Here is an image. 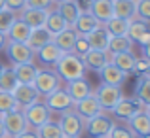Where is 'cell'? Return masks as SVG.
Wrapping results in <instances>:
<instances>
[{"label": "cell", "instance_id": "6da1fadb", "mask_svg": "<svg viewBox=\"0 0 150 138\" xmlns=\"http://www.w3.org/2000/svg\"><path fill=\"white\" fill-rule=\"evenodd\" d=\"M55 72L63 81H72V80L86 78V66L78 55L63 53L61 59L57 61V64H55Z\"/></svg>", "mask_w": 150, "mask_h": 138}, {"label": "cell", "instance_id": "7a4b0ae2", "mask_svg": "<svg viewBox=\"0 0 150 138\" xmlns=\"http://www.w3.org/2000/svg\"><path fill=\"white\" fill-rule=\"evenodd\" d=\"M34 89L38 91L40 97H48L50 93H53L55 89H59L63 85V80L57 76L55 70H40L38 68V74L33 81Z\"/></svg>", "mask_w": 150, "mask_h": 138}, {"label": "cell", "instance_id": "3957f363", "mask_svg": "<svg viewBox=\"0 0 150 138\" xmlns=\"http://www.w3.org/2000/svg\"><path fill=\"white\" fill-rule=\"evenodd\" d=\"M59 127H61L63 134L69 136V138H80L82 132H84V119H82L80 116H78L74 110H69V112L65 113H59Z\"/></svg>", "mask_w": 150, "mask_h": 138}, {"label": "cell", "instance_id": "277c9868", "mask_svg": "<svg viewBox=\"0 0 150 138\" xmlns=\"http://www.w3.org/2000/svg\"><path fill=\"white\" fill-rule=\"evenodd\" d=\"M21 112H23V116H25V121H27V127L29 129H38L40 125H44L46 121L51 119V112L42 100L23 108Z\"/></svg>", "mask_w": 150, "mask_h": 138}, {"label": "cell", "instance_id": "5b68a950", "mask_svg": "<svg viewBox=\"0 0 150 138\" xmlns=\"http://www.w3.org/2000/svg\"><path fill=\"white\" fill-rule=\"evenodd\" d=\"M112 127H114L112 117L101 112L99 116H95V117H91V119L86 121L84 131H88V134L91 138H108Z\"/></svg>", "mask_w": 150, "mask_h": 138}, {"label": "cell", "instance_id": "8992f818", "mask_svg": "<svg viewBox=\"0 0 150 138\" xmlns=\"http://www.w3.org/2000/svg\"><path fill=\"white\" fill-rule=\"evenodd\" d=\"M44 98H46L44 104L48 106V110L51 113H65V112H69V110L74 108L72 98L69 97V93H67L63 87L55 89L53 93H50L48 97H44Z\"/></svg>", "mask_w": 150, "mask_h": 138}, {"label": "cell", "instance_id": "52a82bcc", "mask_svg": "<svg viewBox=\"0 0 150 138\" xmlns=\"http://www.w3.org/2000/svg\"><path fill=\"white\" fill-rule=\"evenodd\" d=\"M6 55L13 64H25V62H34V51L30 49L25 42H10L6 44Z\"/></svg>", "mask_w": 150, "mask_h": 138}, {"label": "cell", "instance_id": "ba28073f", "mask_svg": "<svg viewBox=\"0 0 150 138\" xmlns=\"http://www.w3.org/2000/svg\"><path fill=\"white\" fill-rule=\"evenodd\" d=\"M95 97L99 100L101 108L106 110V112H112L114 106L120 102V98L124 97L122 95V89L120 87H114V85H106V83H101L95 91Z\"/></svg>", "mask_w": 150, "mask_h": 138}, {"label": "cell", "instance_id": "9c48e42d", "mask_svg": "<svg viewBox=\"0 0 150 138\" xmlns=\"http://www.w3.org/2000/svg\"><path fill=\"white\" fill-rule=\"evenodd\" d=\"M144 110H146V106H144L141 100H137V98H124V97H122V98H120V102L114 106L112 116H114V117H118V119L127 121V119H131L135 113L144 112Z\"/></svg>", "mask_w": 150, "mask_h": 138}, {"label": "cell", "instance_id": "30bf717a", "mask_svg": "<svg viewBox=\"0 0 150 138\" xmlns=\"http://www.w3.org/2000/svg\"><path fill=\"white\" fill-rule=\"evenodd\" d=\"M74 112L78 113V116L84 119V123L88 119H91V117H95V116H99V113L103 112V108H101V104H99V100H97V97H95V93H89L86 98H82V100H78L76 104H74Z\"/></svg>", "mask_w": 150, "mask_h": 138}, {"label": "cell", "instance_id": "8fae6325", "mask_svg": "<svg viewBox=\"0 0 150 138\" xmlns=\"http://www.w3.org/2000/svg\"><path fill=\"white\" fill-rule=\"evenodd\" d=\"M0 119H2V123H4V127H6L10 138L17 136L19 132H23V131L29 129V127H27V121H25V116H23L21 110H13V112L2 113Z\"/></svg>", "mask_w": 150, "mask_h": 138}, {"label": "cell", "instance_id": "7c38bea8", "mask_svg": "<svg viewBox=\"0 0 150 138\" xmlns=\"http://www.w3.org/2000/svg\"><path fill=\"white\" fill-rule=\"evenodd\" d=\"M11 95H13L15 102H17L19 108H27V106L34 104V102L40 100V95H38V91L34 89V85H25V83H17L15 85V89L11 91Z\"/></svg>", "mask_w": 150, "mask_h": 138}, {"label": "cell", "instance_id": "4fadbf2b", "mask_svg": "<svg viewBox=\"0 0 150 138\" xmlns=\"http://www.w3.org/2000/svg\"><path fill=\"white\" fill-rule=\"evenodd\" d=\"M99 76H101V83L120 87V85L125 83V80H127L129 74H125L124 70H120L118 66H114L112 62H106V64L99 70Z\"/></svg>", "mask_w": 150, "mask_h": 138}, {"label": "cell", "instance_id": "5bb4252c", "mask_svg": "<svg viewBox=\"0 0 150 138\" xmlns=\"http://www.w3.org/2000/svg\"><path fill=\"white\" fill-rule=\"evenodd\" d=\"M89 13L103 25V23H106L108 19L114 17V2L112 0H93Z\"/></svg>", "mask_w": 150, "mask_h": 138}, {"label": "cell", "instance_id": "9a60e30c", "mask_svg": "<svg viewBox=\"0 0 150 138\" xmlns=\"http://www.w3.org/2000/svg\"><path fill=\"white\" fill-rule=\"evenodd\" d=\"M65 91L69 93V97L72 98V102L76 104L78 100H82V98H86L91 91V85H89V81L86 80V78H80V80H72V81H67V87Z\"/></svg>", "mask_w": 150, "mask_h": 138}, {"label": "cell", "instance_id": "2e32d148", "mask_svg": "<svg viewBox=\"0 0 150 138\" xmlns=\"http://www.w3.org/2000/svg\"><path fill=\"white\" fill-rule=\"evenodd\" d=\"M61 55H63L61 49H59L53 42H50V44H46L44 47H40V49L34 53V59H38L40 64H44V66H55L57 61L61 59Z\"/></svg>", "mask_w": 150, "mask_h": 138}, {"label": "cell", "instance_id": "e0dca14e", "mask_svg": "<svg viewBox=\"0 0 150 138\" xmlns=\"http://www.w3.org/2000/svg\"><path fill=\"white\" fill-rule=\"evenodd\" d=\"M99 25H101V23L97 21L89 11H82V13L78 15V19L74 21L72 30L78 34V36H88V34L91 32V30H95Z\"/></svg>", "mask_w": 150, "mask_h": 138}, {"label": "cell", "instance_id": "ac0fdd59", "mask_svg": "<svg viewBox=\"0 0 150 138\" xmlns=\"http://www.w3.org/2000/svg\"><path fill=\"white\" fill-rule=\"evenodd\" d=\"M84 66L86 70H95V72H99L103 66L106 64V62H110V53L108 51H97V49H89L88 53L84 55Z\"/></svg>", "mask_w": 150, "mask_h": 138}, {"label": "cell", "instance_id": "d6986e66", "mask_svg": "<svg viewBox=\"0 0 150 138\" xmlns=\"http://www.w3.org/2000/svg\"><path fill=\"white\" fill-rule=\"evenodd\" d=\"M15 74V80L17 83H25V85H33L34 78L38 74V66L34 62H25V64H13L11 66Z\"/></svg>", "mask_w": 150, "mask_h": 138}, {"label": "cell", "instance_id": "ffe728a7", "mask_svg": "<svg viewBox=\"0 0 150 138\" xmlns=\"http://www.w3.org/2000/svg\"><path fill=\"white\" fill-rule=\"evenodd\" d=\"M51 40H53V36H51L44 27H36V29H30V34H29V38H27L25 44L36 53L40 47H44L46 44H50Z\"/></svg>", "mask_w": 150, "mask_h": 138}, {"label": "cell", "instance_id": "44dd1931", "mask_svg": "<svg viewBox=\"0 0 150 138\" xmlns=\"http://www.w3.org/2000/svg\"><path fill=\"white\" fill-rule=\"evenodd\" d=\"M86 40H88V44L91 49H97V51H106V47H108V32H106L105 25H99L95 30H91V32L86 36Z\"/></svg>", "mask_w": 150, "mask_h": 138}, {"label": "cell", "instance_id": "7402d4cb", "mask_svg": "<svg viewBox=\"0 0 150 138\" xmlns=\"http://www.w3.org/2000/svg\"><path fill=\"white\" fill-rule=\"evenodd\" d=\"M48 11L50 10H34V8H25V10H21L19 19H21V21H25L30 29H36V27H44L46 17H48Z\"/></svg>", "mask_w": 150, "mask_h": 138}, {"label": "cell", "instance_id": "603a6c76", "mask_svg": "<svg viewBox=\"0 0 150 138\" xmlns=\"http://www.w3.org/2000/svg\"><path fill=\"white\" fill-rule=\"evenodd\" d=\"M127 123H129V131L133 132V136L143 138V136L150 134V119L144 112L135 113L131 119H127Z\"/></svg>", "mask_w": 150, "mask_h": 138}, {"label": "cell", "instance_id": "cb8c5ba5", "mask_svg": "<svg viewBox=\"0 0 150 138\" xmlns=\"http://www.w3.org/2000/svg\"><path fill=\"white\" fill-rule=\"evenodd\" d=\"M76 38H78V34L72 30V27H69V29H65L63 32L55 34L51 42L61 49V53H72V47H74Z\"/></svg>", "mask_w": 150, "mask_h": 138}, {"label": "cell", "instance_id": "d4e9b609", "mask_svg": "<svg viewBox=\"0 0 150 138\" xmlns=\"http://www.w3.org/2000/svg\"><path fill=\"white\" fill-rule=\"evenodd\" d=\"M55 11H57L63 19H65V23L69 27H72L74 21L78 19V15L82 13V11L78 10V6H76V2H74V0H65V2H59Z\"/></svg>", "mask_w": 150, "mask_h": 138}, {"label": "cell", "instance_id": "484cf974", "mask_svg": "<svg viewBox=\"0 0 150 138\" xmlns=\"http://www.w3.org/2000/svg\"><path fill=\"white\" fill-rule=\"evenodd\" d=\"M29 34H30V27L27 25L25 21H21V19H15V21L11 23L10 30L6 32V36H8L10 42H27Z\"/></svg>", "mask_w": 150, "mask_h": 138}, {"label": "cell", "instance_id": "4316f807", "mask_svg": "<svg viewBox=\"0 0 150 138\" xmlns=\"http://www.w3.org/2000/svg\"><path fill=\"white\" fill-rule=\"evenodd\" d=\"M135 55L131 51L127 53H116V55H110V62L114 66H118L120 70H124L125 74H133V68H135Z\"/></svg>", "mask_w": 150, "mask_h": 138}, {"label": "cell", "instance_id": "83f0119b", "mask_svg": "<svg viewBox=\"0 0 150 138\" xmlns=\"http://www.w3.org/2000/svg\"><path fill=\"white\" fill-rule=\"evenodd\" d=\"M133 49V40L129 36H110L108 40V51L110 55H116V53H127V51Z\"/></svg>", "mask_w": 150, "mask_h": 138}, {"label": "cell", "instance_id": "f1b7e54d", "mask_svg": "<svg viewBox=\"0 0 150 138\" xmlns=\"http://www.w3.org/2000/svg\"><path fill=\"white\" fill-rule=\"evenodd\" d=\"M44 29L48 30L51 36H55V34L63 32L65 29H69V25L65 23V19L61 17V15L57 13V11H48V17H46V23H44Z\"/></svg>", "mask_w": 150, "mask_h": 138}, {"label": "cell", "instance_id": "f546056e", "mask_svg": "<svg viewBox=\"0 0 150 138\" xmlns=\"http://www.w3.org/2000/svg\"><path fill=\"white\" fill-rule=\"evenodd\" d=\"M114 2V17L133 19L135 17V2L133 0H112Z\"/></svg>", "mask_w": 150, "mask_h": 138}, {"label": "cell", "instance_id": "4dcf8cb0", "mask_svg": "<svg viewBox=\"0 0 150 138\" xmlns=\"http://www.w3.org/2000/svg\"><path fill=\"white\" fill-rule=\"evenodd\" d=\"M108 32V36H127V27L129 21L127 19H120V17H112L106 23H103Z\"/></svg>", "mask_w": 150, "mask_h": 138}, {"label": "cell", "instance_id": "1f68e13d", "mask_svg": "<svg viewBox=\"0 0 150 138\" xmlns=\"http://www.w3.org/2000/svg\"><path fill=\"white\" fill-rule=\"evenodd\" d=\"M34 131H36L38 138H65L61 127H59V123H57V121H53V119L46 121L44 125H40V127L34 129Z\"/></svg>", "mask_w": 150, "mask_h": 138}, {"label": "cell", "instance_id": "d6a6232c", "mask_svg": "<svg viewBox=\"0 0 150 138\" xmlns=\"http://www.w3.org/2000/svg\"><path fill=\"white\" fill-rule=\"evenodd\" d=\"M150 23H144V21H141V19H137V17H133V19H129V27H127V36L131 38L133 42H137L141 36H143L144 32H148L150 30Z\"/></svg>", "mask_w": 150, "mask_h": 138}, {"label": "cell", "instance_id": "836d02e7", "mask_svg": "<svg viewBox=\"0 0 150 138\" xmlns=\"http://www.w3.org/2000/svg\"><path fill=\"white\" fill-rule=\"evenodd\" d=\"M135 98L141 100L144 106H150V78L141 76L135 87Z\"/></svg>", "mask_w": 150, "mask_h": 138}, {"label": "cell", "instance_id": "e575fe53", "mask_svg": "<svg viewBox=\"0 0 150 138\" xmlns=\"http://www.w3.org/2000/svg\"><path fill=\"white\" fill-rule=\"evenodd\" d=\"M17 85V80H15V74L11 68H4L2 76H0V91H6V93H11Z\"/></svg>", "mask_w": 150, "mask_h": 138}, {"label": "cell", "instance_id": "d590c367", "mask_svg": "<svg viewBox=\"0 0 150 138\" xmlns=\"http://www.w3.org/2000/svg\"><path fill=\"white\" fill-rule=\"evenodd\" d=\"M13 110H19L13 95L6 93V91H0V116H2V113H8V112H13Z\"/></svg>", "mask_w": 150, "mask_h": 138}, {"label": "cell", "instance_id": "8d00e7d4", "mask_svg": "<svg viewBox=\"0 0 150 138\" xmlns=\"http://www.w3.org/2000/svg\"><path fill=\"white\" fill-rule=\"evenodd\" d=\"M135 2V17L150 23V0H133Z\"/></svg>", "mask_w": 150, "mask_h": 138}, {"label": "cell", "instance_id": "74e56055", "mask_svg": "<svg viewBox=\"0 0 150 138\" xmlns=\"http://www.w3.org/2000/svg\"><path fill=\"white\" fill-rule=\"evenodd\" d=\"M15 19H17V15H15L13 11H10V10H0V32L6 34L8 30H10L11 23H13Z\"/></svg>", "mask_w": 150, "mask_h": 138}, {"label": "cell", "instance_id": "f35d334b", "mask_svg": "<svg viewBox=\"0 0 150 138\" xmlns=\"http://www.w3.org/2000/svg\"><path fill=\"white\" fill-rule=\"evenodd\" d=\"M89 49H91V47H89L88 40H86V36H78V38H76V42H74L72 53H74V55H78L80 59H84V55L88 53Z\"/></svg>", "mask_w": 150, "mask_h": 138}, {"label": "cell", "instance_id": "ab89813d", "mask_svg": "<svg viewBox=\"0 0 150 138\" xmlns=\"http://www.w3.org/2000/svg\"><path fill=\"white\" fill-rule=\"evenodd\" d=\"M108 138H135L133 136V132L129 131L127 127H122V125H114L112 131H110Z\"/></svg>", "mask_w": 150, "mask_h": 138}, {"label": "cell", "instance_id": "60d3db41", "mask_svg": "<svg viewBox=\"0 0 150 138\" xmlns=\"http://www.w3.org/2000/svg\"><path fill=\"white\" fill-rule=\"evenodd\" d=\"M4 6H6V10L10 11H21L27 8V0H4Z\"/></svg>", "mask_w": 150, "mask_h": 138}, {"label": "cell", "instance_id": "b9f144b4", "mask_svg": "<svg viewBox=\"0 0 150 138\" xmlns=\"http://www.w3.org/2000/svg\"><path fill=\"white\" fill-rule=\"evenodd\" d=\"M148 66H150V61H146L144 57L135 59V68H133V74L144 76V74H146V70H148Z\"/></svg>", "mask_w": 150, "mask_h": 138}, {"label": "cell", "instance_id": "7bdbcfd3", "mask_svg": "<svg viewBox=\"0 0 150 138\" xmlns=\"http://www.w3.org/2000/svg\"><path fill=\"white\" fill-rule=\"evenodd\" d=\"M51 0H27V8H34V10H50Z\"/></svg>", "mask_w": 150, "mask_h": 138}, {"label": "cell", "instance_id": "ee69618b", "mask_svg": "<svg viewBox=\"0 0 150 138\" xmlns=\"http://www.w3.org/2000/svg\"><path fill=\"white\" fill-rule=\"evenodd\" d=\"M74 2H76V6H78V10H80V11H89L93 0H74Z\"/></svg>", "mask_w": 150, "mask_h": 138}, {"label": "cell", "instance_id": "f6af8a7d", "mask_svg": "<svg viewBox=\"0 0 150 138\" xmlns=\"http://www.w3.org/2000/svg\"><path fill=\"white\" fill-rule=\"evenodd\" d=\"M13 138H38V134H36V131H34V129H27V131L19 132V134L13 136Z\"/></svg>", "mask_w": 150, "mask_h": 138}, {"label": "cell", "instance_id": "bcb514c9", "mask_svg": "<svg viewBox=\"0 0 150 138\" xmlns=\"http://www.w3.org/2000/svg\"><path fill=\"white\" fill-rule=\"evenodd\" d=\"M148 42H150V30H148V32H144V34H143V36H141V38H139V40H137V44H141V46H144V44H148Z\"/></svg>", "mask_w": 150, "mask_h": 138}, {"label": "cell", "instance_id": "7dc6e473", "mask_svg": "<svg viewBox=\"0 0 150 138\" xmlns=\"http://www.w3.org/2000/svg\"><path fill=\"white\" fill-rule=\"evenodd\" d=\"M141 47H143V57L146 59V61H150V42L144 44V46H141Z\"/></svg>", "mask_w": 150, "mask_h": 138}, {"label": "cell", "instance_id": "c3c4849f", "mask_svg": "<svg viewBox=\"0 0 150 138\" xmlns=\"http://www.w3.org/2000/svg\"><path fill=\"white\" fill-rule=\"evenodd\" d=\"M6 44H8V36H6L4 32H0V51L6 47Z\"/></svg>", "mask_w": 150, "mask_h": 138}, {"label": "cell", "instance_id": "681fc988", "mask_svg": "<svg viewBox=\"0 0 150 138\" xmlns=\"http://www.w3.org/2000/svg\"><path fill=\"white\" fill-rule=\"evenodd\" d=\"M0 138H10V134H8V131H6V127H4V123H2V119H0Z\"/></svg>", "mask_w": 150, "mask_h": 138}, {"label": "cell", "instance_id": "f907efd6", "mask_svg": "<svg viewBox=\"0 0 150 138\" xmlns=\"http://www.w3.org/2000/svg\"><path fill=\"white\" fill-rule=\"evenodd\" d=\"M144 113L148 116V119H150V106H146V110H144Z\"/></svg>", "mask_w": 150, "mask_h": 138}, {"label": "cell", "instance_id": "816d5d0a", "mask_svg": "<svg viewBox=\"0 0 150 138\" xmlns=\"http://www.w3.org/2000/svg\"><path fill=\"white\" fill-rule=\"evenodd\" d=\"M4 68H6V66L2 64V62H0V76H2V72H4Z\"/></svg>", "mask_w": 150, "mask_h": 138}, {"label": "cell", "instance_id": "f5cc1de1", "mask_svg": "<svg viewBox=\"0 0 150 138\" xmlns=\"http://www.w3.org/2000/svg\"><path fill=\"white\" fill-rule=\"evenodd\" d=\"M0 10H6V6H4V0H0Z\"/></svg>", "mask_w": 150, "mask_h": 138}, {"label": "cell", "instance_id": "db71d44e", "mask_svg": "<svg viewBox=\"0 0 150 138\" xmlns=\"http://www.w3.org/2000/svg\"><path fill=\"white\" fill-rule=\"evenodd\" d=\"M146 78H150V66H148V70H146V74H144Z\"/></svg>", "mask_w": 150, "mask_h": 138}, {"label": "cell", "instance_id": "11a10c76", "mask_svg": "<svg viewBox=\"0 0 150 138\" xmlns=\"http://www.w3.org/2000/svg\"><path fill=\"white\" fill-rule=\"evenodd\" d=\"M51 2H55V4H59V2H65V0H51Z\"/></svg>", "mask_w": 150, "mask_h": 138}, {"label": "cell", "instance_id": "9f6ffc18", "mask_svg": "<svg viewBox=\"0 0 150 138\" xmlns=\"http://www.w3.org/2000/svg\"><path fill=\"white\" fill-rule=\"evenodd\" d=\"M143 138H150V134H146V136H143Z\"/></svg>", "mask_w": 150, "mask_h": 138}, {"label": "cell", "instance_id": "6f0895ef", "mask_svg": "<svg viewBox=\"0 0 150 138\" xmlns=\"http://www.w3.org/2000/svg\"><path fill=\"white\" fill-rule=\"evenodd\" d=\"M65 138H69V136H65Z\"/></svg>", "mask_w": 150, "mask_h": 138}]
</instances>
